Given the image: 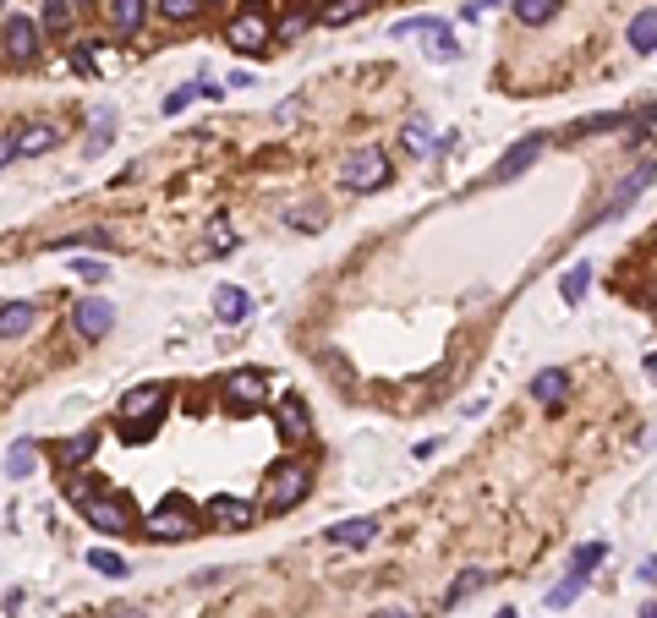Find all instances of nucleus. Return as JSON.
<instances>
[{
	"instance_id": "f257e3e1",
	"label": "nucleus",
	"mask_w": 657,
	"mask_h": 618,
	"mask_svg": "<svg viewBox=\"0 0 657 618\" xmlns=\"http://www.w3.org/2000/svg\"><path fill=\"white\" fill-rule=\"evenodd\" d=\"M72 498H77L83 520H88L94 531H104V536H121V531L138 525V520H131V509H126V498H115V493H94V482H77Z\"/></svg>"
},
{
	"instance_id": "f03ea898",
	"label": "nucleus",
	"mask_w": 657,
	"mask_h": 618,
	"mask_svg": "<svg viewBox=\"0 0 657 618\" xmlns=\"http://www.w3.org/2000/svg\"><path fill=\"white\" fill-rule=\"evenodd\" d=\"M307 488H312V476H307V465H280V470L269 476V488H263V509H274V515H285V509H296V504L307 498Z\"/></svg>"
},
{
	"instance_id": "7ed1b4c3",
	"label": "nucleus",
	"mask_w": 657,
	"mask_h": 618,
	"mask_svg": "<svg viewBox=\"0 0 657 618\" xmlns=\"http://www.w3.org/2000/svg\"><path fill=\"white\" fill-rule=\"evenodd\" d=\"M340 181L351 186V192H373V186H383L389 181V159H383V148H351L346 154V165H340Z\"/></svg>"
},
{
	"instance_id": "20e7f679",
	"label": "nucleus",
	"mask_w": 657,
	"mask_h": 618,
	"mask_svg": "<svg viewBox=\"0 0 657 618\" xmlns=\"http://www.w3.org/2000/svg\"><path fill=\"white\" fill-rule=\"evenodd\" d=\"M148 536H159V542H181V536H197V515H192V504L176 493V498H165L154 515H148Z\"/></svg>"
},
{
	"instance_id": "39448f33",
	"label": "nucleus",
	"mask_w": 657,
	"mask_h": 618,
	"mask_svg": "<svg viewBox=\"0 0 657 618\" xmlns=\"http://www.w3.org/2000/svg\"><path fill=\"white\" fill-rule=\"evenodd\" d=\"M72 328H77L83 339H104V334L115 328V307H110L104 296H83V301L72 307Z\"/></svg>"
},
{
	"instance_id": "423d86ee",
	"label": "nucleus",
	"mask_w": 657,
	"mask_h": 618,
	"mask_svg": "<svg viewBox=\"0 0 657 618\" xmlns=\"http://www.w3.org/2000/svg\"><path fill=\"white\" fill-rule=\"evenodd\" d=\"M652 181H657V165H641L635 175H625V186H619V192H614V197L603 202L598 214H591V225H603V219H619V214L630 209V202H635V197H641V192H646Z\"/></svg>"
},
{
	"instance_id": "0eeeda50",
	"label": "nucleus",
	"mask_w": 657,
	"mask_h": 618,
	"mask_svg": "<svg viewBox=\"0 0 657 618\" xmlns=\"http://www.w3.org/2000/svg\"><path fill=\"white\" fill-rule=\"evenodd\" d=\"M0 49H6L17 66L39 55V22L33 17H6V28H0Z\"/></svg>"
},
{
	"instance_id": "6e6552de",
	"label": "nucleus",
	"mask_w": 657,
	"mask_h": 618,
	"mask_svg": "<svg viewBox=\"0 0 657 618\" xmlns=\"http://www.w3.org/2000/svg\"><path fill=\"white\" fill-rule=\"evenodd\" d=\"M274 427H280L285 443H312V416H307V405H302L296 394H285V399L274 405Z\"/></svg>"
},
{
	"instance_id": "1a4fd4ad",
	"label": "nucleus",
	"mask_w": 657,
	"mask_h": 618,
	"mask_svg": "<svg viewBox=\"0 0 657 618\" xmlns=\"http://www.w3.org/2000/svg\"><path fill=\"white\" fill-rule=\"evenodd\" d=\"M263 389H269V383H263V372H230V378L220 383L225 405H230V410H241V416H247V410H257Z\"/></svg>"
},
{
	"instance_id": "9d476101",
	"label": "nucleus",
	"mask_w": 657,
	"mask_h": 618,
	"mask_svg": "<svg viewBox=\"0 0 657 618\" xmlns=\"http://www.w3.org/2000/svg\"><path fill=\"white\" fill-rule=\"evenodd\" d=\"M252 504H241V498H230V493H220V498H209V509H203V520L209 525H220V531H247L252 525Z\"/></svg>"
},
{
	"instance_id": "9b49d317",
	"label": "nucleus",
	"mask_w": 657,
	"mask_h": 618,
	"mask_svg": "<svg viewBox=\"0 0 657 618\" xmlns=\"http://www.w3.org/2000/svg\"><path fill=\"white\" fill-rule=\"evenodd\" d=\"M548 148V137H520V143L499 159V170H493V181H515V175H526V170H532L537 165V154Z\"/></svg>"
},
{
	"instance_id": "f8f14e48",
	"label": "nucleus",
	"mask_w": 657,
	"mask_h": 618,
	"mask_svg": "<svg viewBox=\"0 0 657 618\" xmlns=\"http://www.w3.org/2000/svg\"><path fill=\"white\" fill-rule=\"evenodd\" d=\"M159 405H165V389L143 383V389H131L121 399V422H159Z\"/></svg>"
},
{
	"instance_id": "ddd939ff",
	"label": "nucleus",
	"mask_w": 657,
	"mask_h": 618,
	"mask_svg": "<svg viewBox=\"0 0 657 618\" xmlns=\"http://www.w3.org/2000/svg\"><path fill=\"white\" fill-rule=\"evenodd\" d=\"M225 39H230L236 49H263V44H269V17H263V12H241V17L225 28Z\"/></svg>"
},
{
	"instance_id": "4468645a",
	"label": "nucleus",
	"mask_w": 657,
	"mask_h": 618,
	"mask_svg": "<svg viewBox=\"0 0 657 618\" xmlns=\"http://www.w3.org/2000/svg\"><path fill=\"white\" fill-rule=\"evenodd\" d=\"M143 6H148V0H110V6H104L110 33H115V39H131V33L143 28Z\"/></svg>"
},
{
	"instance_id": "2eb2a0df",
	"label": "nucleus",
	"mask_w": 657,
	"mask_h": 618,
	"mask_svg": "<svg viewBox=\"0 0 657 618\" xmlns=\"http://www.w3.org/2000/svg\"><path fill=\"white\" fill-rule=\"evenodd\" d=\"M33 323H39L33 301H6L0 307V339H22V334H33Z\"/></svg>"
},
{
	"instance_id": "dca6fc26",
	"label": "nucleus",
	"mask_w": 657,
	"mask_h": 618,
	"mask_svg": "<svg viewBox=\"0 0 657 618\" xmlns=\"http://www.w3.org/2000/svg\"><path fill=\"white\" fill-rule=\"evenodd\" d=\"M214 312H220V323H247L252 318V296L241 285H220L214 291Z\"/></svg>"
},
{
	"instance_id": "f3484780",
	"label": "nucleus",
	"mask_w": 657,
	"mask_h": 618,
	"mask_svg": "<svg viewBox=\"0 0 657 618\" xmlns=\"http://www.w3.org/2000/svg\"><path fill=\"white\" fill-rule=\"evenodd\" d=\"M378 536V520L373 515H362V520H340V525H328V542L335 547H367Z\"/></svg>"
},
{
	"instance_id": "a211bd4d",
	"label": "nucleus",
	"mask_w": 657,
	"mask_h": 618,
	"mask_svg": "<svg viewBox=\"0 0 657 618\" xmlns=\"http://www.w3.org/2000/svg\"><path fill=\"white\" fill-rule=\"evenodd\" d=\"M564 394H570V378H564L559 367H548V372H537V378H532V399H543L548 410H554V405H564Z\"/></svg>"
},
{
	"instance_id": "6ab92c4d",
	"label": "nucleus",
	"mask_w": 657,
	"mask_h": 618,
	"mask_svg": "<svg viewBox=\"0 0 657 618\" xmlns=\"http://www.w3.org/2000/svg\"><path fill=\"white\" fill-rule=\"evenodd\" d=\"M55 143H60V131H55L50 121H39V126H28V131L17 137V154H28V159H33V154H50Z\"/></svg>"
},
{
	"instance_id": "aec40b11",
	"label": "nucleus",
	"mask_w": 657,
	"mask_h": 618,
	"mask_svg": "<svg viewBox=\"0 0 657 618\" xmlns=\"http://www.w3.org/2000/svg\"><path fill=\"white\" fill-rule=\"evenodd\" d=\"M509 6H515V17H520L526 28H543V22L559 17V0H509Z\"/></svg>"
},
{
	"instance_id": "412c9836",
	"label": "nucleus",
	"mask_w": 657,
	"mask_h": 618,
	"mask_svg": "<svg viewBox=\"0 0 657 618\" xmlns=\"http://www.w3.org/2000/svg\"><path fill=\"white\" fill-rule=\"evenodd\" d=\"M630 49H635V55H652V49H657V12H641V17L630 22Z\"/></svg>"
},
{
	"instance_id": "4be33fe9",
	"label": "nucleus",
	"mask_w": 657,
	"mask_h": 618,
	"mask_svg": "<svg viewBox=\"0 0 657 618\" xmlns=\"http://www.w3.org/2000/svg\"><path fill=\"white\" fill-rule=\"evenodd\" d=\"M586 285H591V263H575L564 280H559V296H564L570 307H580V301H586Z\"/></svg>"
},
{
	"instance_id": "5701e85b",
	"label": "nucleus",
	"mask_w": 657,
	"mask_h": 618,
	"mask_svg": "<svg viewBox=\"0 0 657 618\" xmlns=\"http://www.w3.org/2000/svg\"><path fill=\"white\" fill-rule=\"evenodd\" d=\"M608 559V547L603 542H586V547H575V553H570V575H586L591 580V569H598Z\"/></svg>"
},
{
	"instance_id": "b1692460",
	"label": "nucleus",
	"mask_w": 657,
	"mask_h": 618,
	"mask_svg": "<svg viewBox=\"0 0 657 618\" xmlns=\"http://www.w3.org/2000/svg\"><path fill=\"white\" fill-rule=\"evenodd\" d=\"M482 586H488V569H466V575H460V580L449 586V596H444V602L454 607V602H466V596H477Z\"/></svg>"
},
{
	"instance_id": "393cba45",
	"label": "nucleus",
	"mask_w": 657,
	"mask_h": 618,
	"mask_svg": "<svg viewBox=\"0 0 657 618\" xmlns=\"http://www.w3.org/2000/svg\"><path fill=\"white\" fill-rule=\"evenodd\" d=\"M110 131H115V110H94V131H88V159L110 143Z\"/></svg>"
},
{
	"instance_id": "a878e982",
	"label": "nucleus",
	"mask_w": 657,
	"mask_h": 618,
	"mask_svg": "<svg viewBox=\"0 0 657 618\" xmlns=\"http://www.w3.org/2000/svg\"><path fill=\"white\" fill-rule=\"evenodd\" d=\"M44 33H72V6L66 0H44Z\"/></svg>"
},
{
	"instance_id": "bb28decb",
	"label": "nucleus",
	"mask_w": 657,
	"mask_h": 618,
	"mask_svg": "<svg viewBox=\"0 0 657 618\" xmlns=\"http://www.w3.org/2000/svg\"><path fill=\"white\" fill-rule=\"evenodd\" d=\"M428 55H433V60H454V55H460V44H454V33H449L444 22H438V28L428 33Z\"/></svg>"
},
{
	"instance_id": "cd10ccee",
	"label": "nucleus",
	"mask_w": 657,
	"mask_h": 618,
	"mask_svg": "<svg viewBox=\"0 0 657 618\" xmlns=\"http://www.w3.org/2000/svg\"><path fill=\"white\" fill-rule=\"evenodd\" d=\"M367 6H373V0H328L323 17H328V22H351V17H362Z\"/></svg>"
},
{
	"instance_id": "c85d7f7f",
	"label": "nucleus",
	"mask_w": 657,
	"mask_h": 618,
	"mask_svg": "<svg viewBox=\"0 0 657 618\" xmlns=\"http://www.w3.org/2000/svg\"><path fill=\"white\" fill-rule=\"evenodd\" d=\"M580 586H586V575H564V580L548 591V607H570V602L580 596Z\"/></svg>"
},
{
	"instance_id": "c756f323",
	"label": "nucleus",
	"mask_w": 657,
	"mask_h": 618,
	"mask_svg": "<svg viewBox=\"0 0 657 618\" xmlns=\"http://www.w3.org/2000/svg\"><path fill=\"white\" fill-rule=\"evenodd\" d=\"M94 443H99L94 433H83V438H72V443H60V465H83V460L94 454Z\"/></svg>"
},
{
	"instance_id": "7c9ffc66",
	"label": "nucleus",
	"mask_w": 657,
	"mask_h": 618,
	"mask_svg": "<svg viewBox=\"0 0 657 618\" xmlns=\"http://www.w3.org/2000/svg\"><path fill=\"white\" fill-rule=\"evenodd\" d=\"M88 564H94L99 575H110V580H115V575H126V559H121V553H110V547H94Z\"/></svg>"
},
{
	"instance_id": "2f4dec72",
	"label": "nucleus",
	"mask_w": 657,
	"mask_h": 618,
	"mask_svg": "<svg viewBox=\"0 0 657 618\" xmlns=\"http://www.w3.org/2000/svg\"><path fill=\"white\" fill-rule=\"evenodd\" d=\"M72 273H77V280H88V285H99V280H110V263L104 257H77Z\"/></svg>"
},
{
	"instance_id": "473e14b6",
	"label": "nucleus",
	"mask_w": 657,
	"mask_h": 618,
	"mask_svg": "<svg viewBox=\"0 0 657 618\" xmlns=\"http://www.w3.org/2000/svg\"><path fill=\"white\" fill-rule=\"evenodd\" d=\"M39 465V454H33V443H12V454H6V470L12 476H28Z\"/></svg>"
},
{
	"instance_id": "72a5a7b5",
	"label": "nucleus",
	"mask_w": 657,
	"mask_h": 618,
	"mask_svg": "<svg viewBox=\"0 0 657 618\" xmlns=\"http://www.w3.org/2000/svg\"><path fill=\"white\" fill-rule=\"evenodd\" d=\"M230 246H236V230H230L225 219H214V225H209V241H203V252H230Z\"/></svg>"
},
{
	"instance_id": "f704fd0d",
	"label": "nucleus",
	"mask_w": 657,
	"mask_h": 618,
	"mask_svg": "<svg viewBox=\"0 0 657 618\" xmlns=\"http://www.w3.org/2000/svg\"><path fill=\"white\" fill-rule=\"evenodd\" d=\"M159 12H165L170 22H186V17L203 12V0H159Z\"/></svg>"
},
{
	"instance_id": "c9c22d12",
	"label": "nucleus",
	"mask_w": 657,
	"mask_h": 618,
	"mask_svg": "<svg viewBox=\"0 0 657 618\" xmlns=\"http://www.w3.org/2000/svg\"><path fill=\"white\" fill-rule=\"evenodd\" d=\"M197 94H203V88H197V83H181V88H176V94L165 99V110H170V115H181V110H186V104H192Z\"/></svg>"
},
{
	"instance_id": "e433bc0d",
	"label": "nucleus",
	"mask_w": 657,
	"mask_h": 618,
	"mask_svg": "<svg viewBox=\"0 0 657 618\" xmlns=\"http://www.w3.org/2000/svg\"><path fill=\"white\" fill-rule=\"evenodd\" d=\"M154 427H159V422H121V438H126V443H143V438H154Z\"/></svg>"
},
{
	"instance_id": "4c0bfd02",
	"label": "nucleus",
	"mask_w": 657,
	"mask_h": 618,
	"mask_svg": "<svg viewBox=\"0 0 657 618\" xmlns=\"http://www.w3.org/2000/svg\"><path fill=\"white\" fill-rule=\"evenodd\" d=\"M296 230H318V219H323V209H318V202H312V209H296V214H285Z\"/></svg>"
},
{
	"instance_id": "58836bf2",
	"label": "nucleus",
	"mask_w": 657,
	"mask_h": 618,
	"mask_svg": "<svg viewBox=\"0 0 657 618\" xmlns=\"http://www.w3.org/2000/svg\"><path fill=\"white\" fill-rule=\"evenodd\" d=\"M625 126V115H591V121H580V131H619Z\"/></svg>"
},
{
	"instance_id": "ea45409f",
	"label": "nucleus",
	"mask_w": 657,
	"mask_h": 618,
	"mask_svg": "<svg viewBox=\"0 0 657 618\" xmlns=\"http://www.w3.org/2000/svg\"><path fill=\"white\" fill-rule=\"evenodd\" d=\"M406 143H411L417 154H428V126H422V121H411V131H406Z\"/></svg>"
},
{
	"instance_id": "a19ab883",
	"label": "nucleus",
	"mask_w": 657,
	"mask_h": 618,
	"mask_svg": "<svg viewBox=\"0 0 657 618\" xmlns=\"http://www.w3.org/2000/svg\"><path fill=\"white\" fill-rule=\"evenodd\" d=\"M17 159V137H0V165H12Z\"/></svg>"
},
{
	"instance_id": "79ce46f5",
	"label": "nucleus",
	"mask_w": 657,
	"mask_h": 618,
	"mask_svg": "<svg viewBox=\"0 0 657 618\" xmlns=\"http://www.w3.org/2000/svg\"><path fill=\"white\" fill-rule=\"evenodd\" d=\"M373 618H411V613H400V607H383V613H373Z\"/></svg>"
},
{
	"instance_id": "37998d69",
	"label": "nucleus",
	"mask_w": 657,
	"mask_h": 618,
	"mask_svg": "<svg viewBox=\"0 0 657 618\" xmlns=\"http://www.w3.org/2000/svg\"><path fill=\"white\" fill-rule=\"evenodd\" d=\"M646 378H652V383H657V351H652V356H646Z\"/></svg>"
},
{
	"instance_id": "c03bdc74",
	"label": "nucleus",
	"mask_w": 657,
	"mask_h": 618,
	"mask_svg": "<svg viewBox=\"0 0 657 618\" xmlns=\"http://www.w3.org/2000/svg\"><path fill=\"white\" fill-rule=\"evenodd\" d=\"M635 618H657V602H646V607H641V613H635Z\"/></svg>"
},
{
	"instance_id": "a18cd8bd",
	"label": "nucleus",
	"mask_w": 657,
	"mask_h": 618,
	"mask_svg": "<svg viewBox=\"0 0 657 618\" xmlns=\"http://www.w3.org/2000/svg\"><path fill=\"white\" fill-rule=\"evenodd\" d=\"M115 618H138V613H131V607H121V613H115Z\"/></svg>"
},
{
	"instance_id": "49530a36",
	"label": "nucleus",
	"mask_w": 657,
	"mask_h": 618,
	"mask_svg": "<svg viewBox=\"0 0 657 618\" xmlns=\"http://www.w3.org/2000/svg\"><path fill=\"white\" fill-rule=\"evenodd\" d=\"M499 618H520V613H509V607H504V613H499Z\"/></svg>"
},
{
	"instance_id": "de8ad7c7",
	"label": "nucleus",
	"mask_w": 657,
	"mask_h": 618,
	"mask_svg": "<svg viewBox=\"0 0 657 618\" xmlns=\"http://www.w3.org/2000/svg\"><path fill=\"white\" fill-rule=\"evenodd\" d=\"M652 307H657V291H652Z\"/></svg>"
},
{
	"instance_id": "09e8293b",
	"label": "nucleus",
	"mask_w": 657,
	"mask_h": 618,
	"mask_svg": "<svg viewBox=\"0 0 657 618\" xmlns=\"http://www.w3.org/2000/svg\"><path fill=\"white\" fill-rule=\"evenodd\" d=\"M0 6H6V0H0Z\"/></svg>"
}]
</instances>
